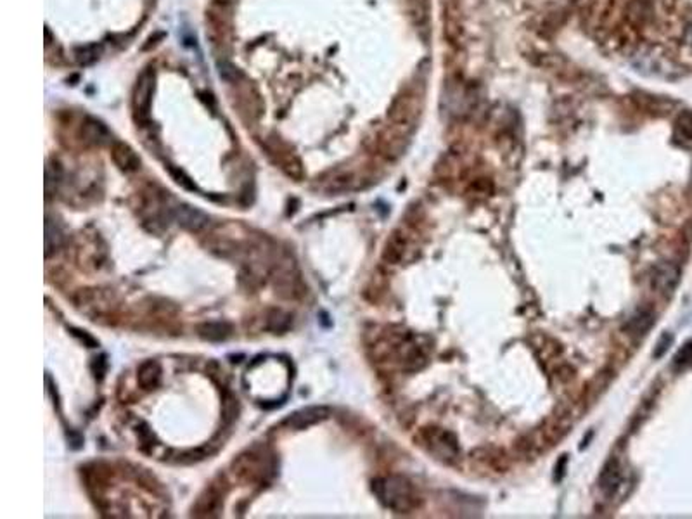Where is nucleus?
<instances>
[{
	"label": "nucleus",
	"mask_w": 692,
	"mask_h": 519,
	"mask_svg": "<svg viewBox=\"0 0 692 519\" xmlns=\"http://www.w3.org/2000/svg\"><path fill=\"white\" fill-rule=\"evenodd\" d=\"M374 492L377 499L395 513H411L419 506V497L414 486L400 476H388L374 483Z\"/></svg>",
	"instance_id": "f257e3e1"
},
{
	"label": "nucleus",
	"mask_w": 692,
	"mask_h": 519,
	"mask_svg": "<svg viewBox=\"0 0 692 519\" xmlns=\"http://www.w3.org/2000/svg\"><path fill=\"white\" fill-rule=\"evenodd\" d=\"M153 92H154V72L153 69H146V72L139 76V80H137L132 95L133 115H135L137 122L146 123L147 120H149Z\"/></svg>",
	"instance_id": "f03ea898"
},
{
	"label": "nucleus",
	"mask_w": 692,
	"mask_h": 519,
	"mask_svg": "<svg viewBox=\"0 0 692 519\" xmlns=\"http://www.w3.org/2000/svg\"><path fill=\"white\" fill-rule=\"evenodd\" d=\"M426 441L429 443V450L443 461H454L459 457V445L454 434L441 429H429L426 431Z\"/></svg>",
	"instance_id": "7ed1b4c3"
},
{
	"label": "nucleus",
	"mask_w": 692,
	"mask_h": 519,
	"mask_svg": "<svg viewBox=\"0 0 692 519\" xmlns=\"http://www.w3.org/2000/svg\"><path fill=\"white\" fill-rule=\"evenodd\" d=\"M680 281V270L675 263H670V261H661L654 267L652 270V277H651V284L656 291L663 293V295H668L673 289L677 288Z\"/></svg>",
	"instance_id": "20e7f679"
},
{
	"label": "nucleus",
	"mask_w": 692,
	"mask_h": 519,
	"mask_svg": "<svg viewBox=\"0 0 692 519\" xmlns=\"http://www.w3.org/2000/svg\"><path fill=\"white\" fill-rule=\"evenodd\" d=\"M173 217L180 227L189 232H201L210 225V218L206 213L192 206H187V204H176L173 208Z\"/></svg>",
	"instance_id": "39448f33"
},
{
	"label": "nucleus",
	"mask_w": 692,
	"mask_h": 519,
	"mask_svg": "<svg viewBox=\"0 0 692 519\" xmlns=\"http://www.w3.org/2000/svg\"><path fill=\"white\" fill-rule=\"evenodd\" d=\"M329 414L331 411L327 407H305L302 411L295 412L291 418L286 419V426H289L293 429H305L327 419Z\"/></svg>",
	"instance_id": "423d86ee"
},
{
	"label": "nucleus",
	"mask_w": 692,
	"mask_h": 519,
	"mask_svg": "<svg viewBox=\"0 0 692 519\" xmlns=\"http://www.w3.org/2000/svg\"><path fill=\"white\" fill-rule=\"evenodd\" d=\"M111 158L116 167L123 172H137L140 168V158L129 144L115 140L111 142Z\"/></svg>",
	"instance_id": "0eeeda50"
},
{
	"label": "nucleus",
	"mask_w": 692,
	"mask_h": 519,
	"mask_svg": "<svg viewBox=\"0 0 692 519\" xmlns=\"http://www.w3.org/2000/svg\"><path fill=\"white\" fill-rule=\"evenodd\" d=\"M621 483V468L616 459H609L599 476V486L606 495H613Z\"/></svg>",
	"instance_id": "6e6552de"
},
{
	"label": "nucleus",
	"mask_w": 692,
	"mask_h": 519,
	"mask_svg": "<svg viewBox=\"0 0 692 519\" xmlns=\"http://www.w3.org/2000/svg\"><path fill=\"white\" fill-rule=\"evenodd\" d=\"M137 381H139V384L144 388V390H154V388H158V384H160L161 381L160 363L154 362V360H146V362L139 367Z\"/></svg>",
	"instance_id": "1a4fd4ad"
},
{
	"label": "nucleus",
	"mask_w": 692,
	"mask_h": 519,
	"mask_svg": "<svg viewBox=\"0 0 692 519\" xmlns=\"http://www.w3.org/2000/svg\"><path fill=\"white\" fill-rule=\"evenodd\" d=\"M82 132H83V137H85L87 142L95 144V146H101V144L108 142V140L111 139V137H109L108 129H106V126L102 125L101 122H97V120H94V118L85 120Z\"/></svg>",
	"instance_id": "9d476101"
},
{
	"label": "nucleus",
	"mask_w": 692,
	"mask_h": 519,
	"mask_svg": "<svg viewBox=\"0 0 692 519\" xmlns=\"http://www.w3.org/2000/svg\"><path fill=\"white\" fill-rule=\"evenodd\" d=\"M232 334V326L225 322H206L199 326V336L208 341H225Z\"/></svg>",
	"instance_id": "9b49d317"
},
{
	"label": "nucleus",
	"mask_w": 692,
	"mask_h": 519,
	"mask_svg": "<svg viewBox=\"0 0 692 519\" xmlns=\"http://www.w3.org/2000/svg\"><path fill=\"white\" fill-rule=\"evenodd\" d=\"M675 139L679 142L692 144V111L680 113L675 122Z\"/></svg>",
	"instance_id": "f8f14e48"
},
{
	"label": "nucleus",
	"mask_w": 692,
	"mask_h": 519,
	"mask_svg": "<svg viewBox=\"0 0 692 519\" xmlns=\"http://www.w3.org/2000/svg\"><path fill=\"white\" fill-rule=\"evenodd\" d=\"M654 324V315L651 312H642L639 315H635L634 319L628 324V329L632 331V334H645Z\"/></svg>",
	"instance_id": "ddd939ff"
},
{
	"label": "nucleus",
	"mask_w": 692,
	"mask_h": 519,
	"mask_svg": "<svg viewBox=\"0 0 692 519\" xmlns=\"http://www.w3.org/2000/svg\"><path fill=\"white\" fill-rule=\"evenodd\" d=\"M99 54H101V47L97 44H88L83 45V47H79L75 51V59L79 65H92L99 59Z\"/></svg>",
	"instance_id": "4468645a"
},
{
	"label": "nucleus",
	"mask_w": 692,
	"mask_h": 519,
	"mask_svg": "<svg viewBox=\"0 0 692 519\" xmlns=\"http://www.w3.org/2000/svg\"><path fill=\"white\" fill-rule=\"evenodd\" d=\"M61 241L63 236L61 232H59V229L47 220V224H45V255L47 256L51 255V253L61 245Z\"/></svg>",
	"instance_id": "2eb2a0df"
},
{
	"label": "nucleus",
	"mask_w": 692,
	"mask_h": 519,
	"mask_svg": "<svg viewBox=\"0 0 692 519\" xmlns=\"http://www.w3.org/2000/svg\"><path fill=\"white\" fill-rule=\"evenodd\" d=\"M673 365H675L677 369H687V367H692V341L677 353L675 360H673Z\"/></svg>",
	"instance_id": "dca6fc26"
},
{
	"label": "nucleus",
	"mask_w": 692,
	"mask_h": 519,
	"mask_svg": "<svg viewBox=\"0 0 692 519\" xmlns=\"http://www.w3.org/2000/svg\"><path fill=\"white\" fill-rule=\"evenodd\" d=\"M672 341H673V338L670 336V334H663V338H661V340H659L658 349H656V352H654V355L656 356H661L663 353H665L666 349H668V345L672 343Z\"/></svg>",
	"instance_id": "f3484780"
}]
</instances>
